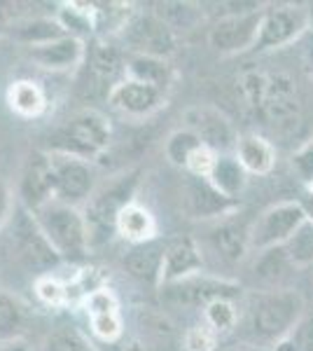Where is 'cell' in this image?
<instances>
[{"label":"cell","mask_w":313,"mask_h":351,"mask_svg":"<svg viewBox=\"0 0 313 351\" xmlns=\"http://www.w3.org/2000/svg\"><path fill=\"white\" fill-rule=\"evenodd\" d=\"M306 302L295 288H262L246 302V326L250 342L260 347H274L297 324Z\"/></svg>","instance_id":"6da1fadb"},{"label":"cell","mask_w":313,"mask_h":351,"mask_svg":"<svg viewBox=\"0 0 313 351\" xmlns=\"http://www.w3.org/2000/svg\"><path fill=\"white\" fill-rule=\"evenodd\" d=\"M45 239L54 248V253L66 263H82L89 258L92 241L82 208L64 202H49L33 213Z\"/></svg>","instance_id":"7a4b0ae2"},{"label":"cell","mask_w":313,"mask_h":351,"mask_svg":"<svg viewBox=\"0 0 313 351\" xmlns=\"http://www.w3.org/2000/svg\"><path fill=\"white\" fill-rule=\"evenodd\" d=\"M112 143V127L103 112L84 108L73 112L54 129L47 152H61L92 162L108 152Z\"/></svg>","instance_id":"3957f363"},{"label":"cell","mask_w":313,"mask_h":351,"mask_svg":"<svg viewBox=\"0 0 313 351\" xmlns=\"http://www.w3.org/2000/svg\"><path fill=\"white\" fill-rule=\"evenodd\" d=\"M136 188H138V171H124L122 176H115L108 183L99 185L92 195V199L82 206L92 248L101 246L112 234H117L115 232L117 216L127 204L134 202Z\"/></svg>","instance_id":"277c9868"},{"label":"cell","mask_w":313,"mask_h":351,"mask_svg":"<svg viewBox=\"0 0 313 351\" xmlns=\"http://www.w3.org/2000/svg\"><path fill=\"white\" fill-rule=\"evenodd\" d=\"M225 14L208 28V45L213 52L222 56L241 54L255 49L260 36V21L264 3H227Z\"/></svg>","instance_id":"5b68a950"},{"label":"cell","mask_w":313,"mask_h":351,"mask_svg":"<svg viewBox=\"0 0 313 351\" xmlns=\"http://www.w3.org/2000/svg\"><path fill=\"white\" fill-rule=\"evenodd\" d=\"M306 206L299 202H278L264 208L250 225V251L262 253L286 246L290 237L306 223Z\"/></svg>","instance_id":"8992f818"},{"label":"cell","mask_w":313,"mask_h":351,"mask_svg":"<svg viewBox=\"0 0 313 351\" xmlns=\"http://www.w3.org/2000/svg\"><path fill=\"white\" fill-rule=\"evenodd\" d=\"M311 10H306L304 5H266L262 12L255 49L269 52L299 43L311 31Z\"/></svg>","instance_id":"52a82bcc"},{"label":"cell","mask_w":313,"mask_h":351,"mask_svg":"<svg viewBox=\"0 0 313 351\" xmlns=\"http://www.w3.org/2000/svg\"><path fill=\"white\" fill-rule=\"evenodd\" d=\"M10 246L19 263H24L28 269L47 271L54 265L61 263V258L54 253L49 241L45 239L42 230L38 228L36 218L31 211L16 204L12 218H10Z\"/></svg>","instance_id":"ba28073f"},{"label":"cell","mask_w":313,"mask_h":351,"mask_svg":"<svg viewBox=\"0 0 313 351\" xmlns=\"http://www.w3.org/2000/svg\"><path fill=\"white\" fill-rule=\"evenodd\" d=\"M122 49L127 54H143L166 59L175 52L178 36L164 24L155 12H134L119 31Z\"/></svg>","instance_id":"9c48e42d"},{"label":"cell","mask_w":313,"mask_h":351,"mask_svg":"<svg viewBox=\"0 0 313 351\" xmlns=\"http://www.w3.org/2000/svg\"><path fill=\"white\" fill-rule=\"evenodd\" d=\"M49 162L54 173V199L82 208L99 188L94 164L61 152H49Z\"/></svg>","instance_id":"30bf717a"},{"label":"cell","mask_w":313,"mask_h":351,"mask_svg":"<svg viewBox=\"0 0 313 351\" xmlns=\"http://www.w3.org/2000/svg\"><path fill=\"white\" fill-rule=\"evenodd\" d=\"M162 291V302L166 307H206L208 302L218 298H231L234 300L238 293H241V286L236 281H227L220 279V276H208L206 271L203 274H195L187 276V279L180 281H171V284H162L159 286Z\"/></svg>","instance_id":"8fae6325"},{"label":"cell","mask_w":313,"mask_h":351,"mask_svg":"<svg viewBox=\"0 0 313 351\" xmlns=\"http://www.w3.org/2000/svg\"><path fill=\"white\" fill-rule=\"evenodd\" d=\"M84 94L89 99H99V96L110 94V89L115 87L119 80L127 77V54L119 45L110 40H99L94 43L92 49H87L84 56Z\"/></svg>","instance_id":"7c38bea8"},{"label":"cell","mask_w":313,"mask_h":351,"mask_svg":"<svg viewBox=\"0 0 313 351\" xmlns=\"http://www.w3.org/2000/svg\"><path fill=\"white\" fill-rule=\"evenodd\" d=\"M54 202V173L47 150H33L21 169L16 204L26 211L36 213L45 204Z\"/></svg>","instance_id":"4fadbf2b"},{"label":"cell","mask_w":313,"mask_h":351,"mask_svg":"<svg viewBox=\"0 0 313 351\" xmlns=\"http://www.w3.org/2000/svg\"><path fill=\"white\" fill-rule=\"evenodd\" d=\"M185 129L197 134V138L201 141L206 148H210L218 155H227L234 152L236 145V129L229 122V117L222 110L213 108V106H192L185 110Z\"/></svg>","instance_id":"5bb4252c"},{"label":"cell","mask_w":313,"mask_h":351,"mask_svg":"<svg viewBox=\"0 0 313 351\" xmlns=\"http://www.w3.org/2000/svg\"><path fill=\"white\" fill-rule=\"evenodd\" d=\"M183 211L192 220H222L231 213H236L238 202L227 199L218 190L210 185L208 178H197V176L187 173L183 183Z\"/></svg>","instance_id":"9a60e30c"},{"label":"cell","mask_w":313,"mask_h":351,"mask_svg":"<svg viewBox=\"0 0 313 351\" xmlns=\"http://www.w3.org/2000/svg\"><path fill=\"white\" fill-rule=\"evenodd\" d=\"M166 104V92L136 80H119L108 94V106L129 120H147Z\"/></svg>","instance_id":"2e32d148"},{"label":"cell","mask_w":313,"mask_h":351,"mask_svg":"<svg viewBox=\"0 0 313 351\" xmlns=\"http://www.w3.org/2000/svg\"><path fill=\"white\" fill-rule=\"evenodd\" d=\"M28 59L33 61L42 71L52 73H66L75 71L77 66L84 64V56H87V47L82 40L73 36H64L59 40L36 45V47H26Z\"/></svg>","instance_id":"e0dca14e"},{"label":"cell","mask_w":313,"mask_h":351,"mask_svg":"<svg viewBox=\"0 0 313 351\" xmlns=\"http://www.w3.org/2000/svg\"><path fill=\"white\" fill-rule=\"evenodd\" d=\"M250 225L253 223L238 218V213L215 220L210 230V246L225 263L236 265L250 253Z\"/></svg>","instance_id":"ac0fdd59"},{"label":"cell","mask_w":313,"mask_h":351,"mask_svg":"<svg viewBox=\"0 0 313 351\" xmlns=\"http://www.w3.org/2000/svg\"><path fill=\"white\" fill-rule=\"evenodd\" d=\"M203 274V253L192 237H175L164 243V274L162 284L180 281L187 276Z\"/></svg>","instance_id":"d6986e66"},{"label":"cell","mask_w":313,"mask_h":351,"mask_svg":"<svg viewBox=\"0 0 313 351\" xmlns=\"http://www.w3.org/2000/svg\"><path fill=\"white\" fill-rule=\"evenodd\" d=\"M124 271L145 286H162L164 274V243L162 241H147L131 246L127 256L122 260Z\"/></svg>","instance_id":"ffe728a7"},{"label":"cell","mask_w":313,"mask_h":351,"mask_svg":"<svg viewBox=\"0 0 313 351\" xmlns=\"http://www.w3.org/2000/svg\"><path fill=\"white\" fill-rule=\"evenodd\" d=\"M234 157L248 176H269L276 167V148L260 134H241L234 145Z\"/></svg>","instance_id":"44dd1931"},{"label":"cell","mask_w":313,"mask_h":351,"mask_svg":"<svg viewBox=\"0 0 313 351\" xmlns=\"http://www.w3.org/2000/svg\"><path fill=\"white\" fill-rule=\"evenodd\" d=\"M115 232H117V237H122V239L129 241L131 246H138V243L155 241L157 220L152 216L150 208H145L143 204H138L134 199L119 211Z\"/></svg>","instance_id":"7402d4cb"},{"label":"cell","mask_w":313,"mask_h":351,"mask_svg":"<svg viewBox=\"0 0 313 351\" xmlns=\"http://www.w3.org/2000/svg\"><path fill=\"white\" fill-rule=\"evenodd\" d=\"M8 36L24 47H36L68 36L56 16H26L8 26Z\"/></svg>","instance_id":"603a6c76"},{"label":"cell","mask_w":313,"mask_h":351,"mask_svg":"<svg viewBox=\"0 0 313 351\" xmlns=\"http://www.w3.org/2000/svg\"><path fill=\"white\" fill-rule=\"evenodd\" d=\"M208 180L220 195H225L227 199L238 202V197L243 195V190H246V185H248V173H246V169L238 164L234 152H227V155H218Z\"/></svg>","instance_id":"cb8c5ba5"},{"label":"cell","mask_w":313,"mask_h":351,"mask_svg":"<svg viewBox=\"0 0 313 351\" xmlns=\"http://www.w3.org/2000/svg\"><path fill=\"white\" fill-rule=\"evenodd\" d=\"M127 77L166 92L171 80H173V71H171L166 59L143 56V54H127Z\"/></svg>","instance_id":"d4e9b609"},{"label":"cell","mask_w":313,"mask_h":351,"mask_svg":"<svg viewBox=\"0 0 313 351\" xmlns=\"http://www.w3.org/2000/svg\"><path fill=\"white\" fill-rule=\"evenodd\" d=\"M8 104L19 117H40L47 108V96H45L42 87L33 80H16L12 82L8 92Z\"/></svg>","instance_id":"484cf974"},{"label":"cell","mask_w":313,"mask_h":351,"mask_svg":"<svg viewBox=\"0 0 313 351\" xmlns=\"http://www.w3.org/2000/svg\"><path fill=\"white\" fill-rule=\"evenodd\" d=\"M26 319V304L14 293L0 288V344L24 337Z\"/></svg>","instance_id":"4316f807"},{"label":"cell","mask_w":313,"mask_h":351,"mask_svg":"<svg viewBox=\"0 0 313 351\" xmlns=\"http://www.w3.org/2000/svg\"><path fill=\"white\" fill-rule=\"evenodd\" d=\"M253 269H255V276H258L266 288H286V286H281V281L288 276V271H295L283 246L258 253V260H255Z\"/></svg>","instance_id":"83f0119b"},{"label":"cell","mask_w":313,"mask_h":351,"mask_svg":"<svg viewBox=\"0 0 313 351\" xmlns=\"http://www.w3.org/2000/svg\"><path fill=\"white\" fill-rule=\"evenodd\" d=\"M152 10L171 31L178 36L180 31H192L203 21V12L195 3H157Z\"/></svg>","instance_id":"f1b7e54d"},{"label":"cell","mask_w":313,"mask_h":351,"mask_svg":"<svg viewBox=\"0 0 313 351\" xmlns=\"http://www.w3.org/2000/svg\"><path fill=\"white\" fill-rule=\"evenodd\" d=\"M238 316H241V311H238L236 302L231 298H218L203 307V324L218 337L234 330L238 326Z\"/></svg>","instance_id":"f546056e"},{"label":"cell","mask_w":313,"mask_h":351,"mask_svg":"<svg viewBox=\"0 0 313 351\" xmlns=\"http://www.w3.org/2000/svg\"><path fill=\"white\" fill-rule=\"evenodd\" d=\"M201 141L197 138L195 132L190 129H175L173 134H168V138L164 141V155H166L168 164H173L175 169H183L187 167V160L197 148H201Z\"/></svg>","instance_id":"4dcf8cb0"},{"label":"cell","mask_w":313,"mask_h":351,"mask_svg":"<svg viewBox=\"0 0 313 351\" xmlns=\"http://www.w3.org/2000/svg\"><path fill=\"white\" fill-rule=\"evenodd\" d=\"M283 248H286L288 260L295 269L313 267V220L306 218V223L290 237V241Z\"/></svg>","instance_id":"1f68e13d"},{"label":"cell","mask_w":313,"mask_h":351,"mask_svg":"<svg viewBox=\"0 0 313 351\" xmlns=\"http://www.w3.org/2000/svg\"><path fill=\"white\" fill-rule=\"evenodd\" d=\"M94 10H77V3H71V5H64V10H59L56 19L59 24L64 26V31L68 36L77 38V40L84 43V38L92 36L94 31Z\"/></svg>","instance_id":"d6a6232c"},{"label":"cell","mask_w":313,"mask_h":351,"mask_svg":"<svg viewBox=\"0 0 313 351\" xmlns=\"http://www.w3.org/2000/svg\"><path fill=\"white\" fill-rule=\"evenodd\" d=\"M89 349L92 347L87 344V339L79 335L77 328L61 326L45 337L40 351H89Z\"/></svg>","instance_id":"836d02e7"},{"label":"cell","mask_w":313,"mask_h":351,"mask_svg":"<svg viewBox=\"0 0 313 351\" xmlns=\"http://www.w3.org/2000/svg\"><path fill=\"white\" fill-rule=\"evenodd\" d=\"M89 321H92V332L105 344H115L124 332V321H122V314H119V311L89 316Z\"/></svg>","instance_id":"e575fe53"},{"label":"cell","mask_w":313,"mask_h":351,"mask_svg":"<svg viewBox=\"0 0 313 351\" xmlns=\"http://www.w3.org/2000/svg\"><path fill=\"white\" fill-rule=\"evenodd\" d=\"M36 295L40 302L47 304V307H59V304H64L68 300V291L56 276L40 274L36 279Z\"/></svg>","instance_id":"d590c367"},{"label":"cell","mask_w":313,"mask_h":351,"mask_svg":"<svg viewBox=\"0 0 313 351\" xmlns=\"http://www.w3.org/2000/svg\"><path fill=\"white\" fill-rule=\"evenodd\" d=\"M290 344L295 351H313V304H306L297 324L290 330Z\"/></svg>","instance_id":"8d00e7d4"},{"label":"cell","mask_w":313,"mask_h":351,"mask_svg":"<svg viewBox=\"0 0 313 351\" xmlns=\"http://www.w3.org/2000/svg\"><path fill=\"white\" fill-rule=\"evenodd\" d=\"M183 342H185V351H218L220 349L218 347L220 337L215 335L203 321L187 328Z\"/></svg>","instance_id":"74e56055"},{"label":"cell","mask_w":313,"mask_h":351,"mask_svg":"<svg viewBox=\"0 0 313 351\" xmlns=\"http://www.w3.org/2000/svg\"><path fill=\"white\" fill-rule=\"evenodd\" d=\"M215 160H218V152H213L210 148H206V145H201V148H197L190 155L187 167H185V173L197 176V178H208L210 171H213V167H215Z\"/></svg>","instance_id":"f35d334b"},{"label":"cell","mask_w":313,"mask_h":351,"mask_svg":"<svg viewBox=\"0 0 313 351\" xmlns=\"http://www.w3.org/2000/svg\"><path fill=\"white\" fill-rule=\"evenodd\" d=\"M87 311L89 316H96V314H110V311H119V302L115 298V293L108 291V288H96V291L87 293Z\"/></svg>","instance_id":"ab89813d"},{"label":"cell","mask_w":313,"mask_h":351,"mask_svg":"<svg viewBox=\"0 0 313 351\" xmlns=\"http://www.w3.org/2000/svg\"><path fill=\"white\" fill-rule=\"evenodd\" d=\"M292 169L306 185L313 183V138L292 155Z\"/></svg>","instance_id":"60d3db41"},{"label":"cell","mask_w":313,"mask_h":351,"mask_svg":"<svg viewBox=\"0 0 313 351\" xmlns=\"http://www.w3.org/2000/svg\"><path fill=\"white\" fill-rule=\"evenodd\" d=\"M14 206H16V202H14V197H12V190H10V185L5 183L3 178H0V230H3L5 225L10 223Z\"/></svg>","instance_id":"b9f144b4"},{"label":"cell","mask_w":313,"mask_h":351,"mask_svg":"<svg viewBox=\"0 0 313 351\" xmlns=\"http://www.w3.org/2000/svg\"><path fill=\"white\" fill-rule=\"evenodd\" d=\"M301 56H304V66L306 71H309L311 80H313V31L306 33L304 38H301Z\"/></svg>","instance_id":"7bdbcfd3"},{"label":"cell","mask_w":313,"mask_h":351,"mask_svg":"<svg viewBox=\"0 0 313 351\" xmlns=\"http://www.w3.org/2000/svg\"><path fill=\"white\" fill-rule=\"evenodd\" d=\"M218 351H271L269 347H260V344L255 342H234V344H227V347H222Z\"/></svg>","instance_id":"ee69618b"},{"label":"cell","mask_w":313,"mask_h":351,"mask_svg":"<svg viewBox=\"0 0 313 351\" xmlns=\"http://www.w3.org/2000/svg\"><path fill=\"white\" fill-rule=\"evenodd\" d=\"M0 351H33V347L21 337V339H12V342L0 344Z\"/></svg>","instance_id":"f6af8a7d"},{"label":"cell","mask_w":313,"mask_h":351,"mask_svg":"<svg viewBox=\"0 0 313 351\" xmlns=\"http://www.w3.org/2000/svg\"><path fill=\"white\" fill-rule=\"evenodd\" d=\"M309 195H311V199H313V183L309 185Z\"/></svg>","instance_id":"bcb514c9"}]
</instances>
